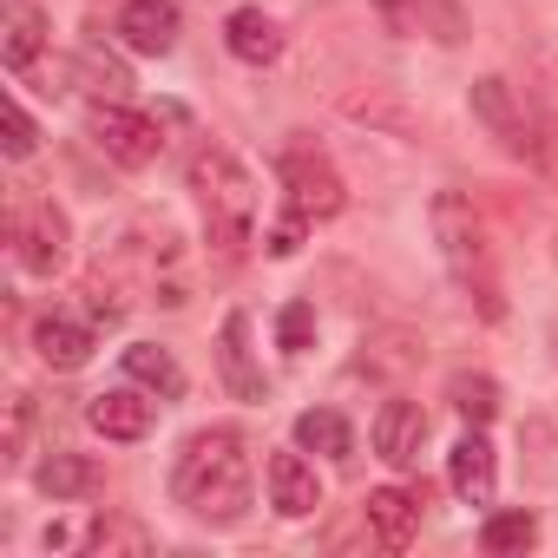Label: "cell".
Here are the masks:
<instances>
[{
  "instance_id": "obj_15",
  "label": "cell",
  "mask_w": 558,
  "mask_h": 558,
  "mask_svg": "<svg viewBox=\"0 0 558 558\" xmlns=\"http://www.w3.org/2000/svg\"><path fill=\"white\" fill-rule=\"evenodd\" d=\"M34 355H40L47 368L73 375V368L93 362V329L73 323V316H40V323H34Z\"/></svg>"
},
{
  "instance_id": "obj_9",
  "label": "cell",
  "mask_w": 558,
  "mask_h": 558,
  "mask_svg": "<svg viewBox=\"0 0 558 558\" xmlns=\"http://www.w3.org/2000/svg\"><path fill=\"white\" fill-rule=\"evenodd\" d=\"M119 40L145 60H165L178 47V8L171 0H125L119 8Z\"/></svg>"
},
{
  "instance_id": "obj_18",
  "label": "cell",
  "mask_w": 558,
  "mask_h": 558,
  "mask_svg": "<svg viewBox=\"0 0 558 558\" xmlns=\"http://www.w3.org/2000/svg\"><path fill=\"white\" fill-rule=\"evenodd\" d=\"M223 40H230V53H236L243 66H269L276 53H283V27H276L263 8H236V14L223 21Z\"/></svg>"
},
{
  "instance_id": "obj_26",
  "label": "cell",
  "mask_w": 558,
  "mask_h": 558,
  "mask_svg": "<svg viewBox=\"0 0 558 558\" xmlns=\"http://www.w3.org/2000/svg\"><path fill=\"white\" fill-rule=\"evenodd\" d=\"M310 336H316V310H310V303H290L283 316H276V342H283L290 355H303Z\"/></svg>"
},
{
  "instance_id": "obj_11",
  "label": "cell",
  "mask_w": 558,
  "mask_h": 558,
  "mask_svg": "<svg viewBox=\"0 0 558 558\" xmlns=\"http://www.w3.org/2000/svg\"><path fill=\"white\" fill-rule=\"evenodd\" d=\"M381 21L395 34H434L440 47H460L466 40V14L453 8V0H375Z\"/></svg>"
},
{
  "instance_id": "obj_8",
  "label": "cell",
  "mask_w": 558,
  "mask_h": 558,
  "mask_svg": "<svg viewBox=\"0 0 558 558\" xmlns=\"http://www.w3.org/2000/svg\"><path fill=\"white\" fill-rule=\"evenodd\" d=\"M421 447H427V408L421 401H381V414H375V453L388 466H421Z\"/></svg>"
},
{
  "instance_id": "obj_19",
  "label": "cell",
  "mask_w": 558,
  "mask_h": 558,
  "mask_svg": "<svg viewBox=\"0 0 558 558\" xmlns=\"http://www.w3.org/2000/svg\"><path fill=\"white\" fill-rule=\"evenodd\" d=\"M34 486L47 493V499H86V493H99V466L86 460V453H47L40 466H34Z\"/></svg>"
},
{
  "instance_id": "obj_7",
  "label": "cell",
  "mask_w": 558,
  "mask_h": 558,
  "mask_svg": "<svg viewBox=\"0 0 558 558\" xmlns=\"http://www.w3.org/2000/svg\"><path fill=\"white\" fill-rule=\"evenodd\" d=\"M14 256H21L27 276H53V269L66 263V217H60L53 204L21 210V217H14Z\"/></svg>"
},
{
  "instance_id": "obj_29",
  "label": "cell",
  "mask_w": 558,
  "mask_h": 558,
  "mask_svg": "<svg viewBox=\"0 0 558 558\" xmlns=\"http://www.w3.org/2000/svg\"><path fill=\"white\" fill-rule=\"evenodd\" d=\"M86 310H93V323H119V316H125V303H112V290H93Z\"/></svg>"
},
{
  "instance_id": "obj_25",
  "label": "cell",
  "mask_w": 558,
  "mask_h": 558,
  "mask_svg": "<svg viewBox=\"0 0 558 558\" xmlns=\"http://www.w3.org/2000/svg\"><path fill=\"white\" fill-rule=\"evenodd\" d=\"M34 145H40V125L27 119L21 99H8V112H0V151H8V158H34Z\"/></svg>"
},
{
  "instance_id": "obj_22",
  "label": "cell",
  "mask_w": 558,
  "mask_h": 558,
  "mask_svg": "<svg viewBox=\"0 0 558 558\" xmlns=\"http://www.w3.org/2000/svg\"><path fill=\"white\" fill-rule=\"evenodd\" d=\"M80 80H86L93 93H106V99H125V93H132V73H125V60H112L99 40H86V47H80Z\"/></svg>"
},
{
  "instance_id": "obj_27",
  "label": "cell",
  "mask_w": 558,
  "mask_h": 558,
  "mask_svg": "<svg viewBox=\"0 0 558 558\" xmlns=\"http://www.w3.org/2000/svg\"><path fill=\"white\" fill-rule=\"evenodd\" d=\"M151 538L138 532V525H99V538H93V551H145Z\"/></svg>"
},
{
  "instance_id": "obj_12",
  "label": "cell",
  "mask_w": 558,
  "mask_h": 558,
  "mask_svg": "<svg viewBox=\"0 0 558 558\" xmlns=\"http://www.w3.org/2000/svg\"><path fill=\"white\" fill-rule=\"evenodd\" d=\"M269 506L283 519H310L323 506V480L303 453H269Z\"/></svg>"
},
{
  "instance_id": "obj_20",
  "label": "cell",
  "mask_w": 558,
  "mask_h": 558,
  "mask_svg": "<svg viewBox=\"0 0 558 558\" xmlns=\"http://www.w3.org/2000/svg\"><path fill=\"white\" fill-rule=\"evenodd\" d=\"M125 375H132L138 388H151L158 401H178V395H184V368H178L171 349H158V342H132V349H125Z\"/></svg>"
},
{
  "instance_id": "obj_23",
  "label": "cell",
  "mask_w": 558,
  "mask_h": 558,
  "mask_svg": "<svg viewBox=\"0 0 558 558\" xmlns=\"http://www.w3.org/2000/svg\"><path fill=\"white\" fill-rule=\"evenodd\" d=\"M447 401L460 408L466 427H486V421L499 414V388H493L486 375H453V381H447Z\"/></svg>"
},
{
  "instance_id": "obj_4",
  "label": "cell",
  "mask_w": 558,
  "mask_h": 558,
  "mask_svg": "<svg viewBox=\"0 0 558 558\" xmlns=\"http://www.w3.org/2000/svg\"><path fill=\"white\" fill-rule=\"evenodd\" d=\"M473 119L512 151V158H525V165H538V151H545V119L525 106V93L519 86H506V80H473Z\"/></svg>"
},
{
  "instance_id": "obj_28",
  "label": "cell",
  "mask_w": 558,
  "mask_h": 558,
  "mask_svg": "<svg viewBox=\"0 0 558 558\" xmlns=\"http://www.w3.org/2000/svg\"><path fill=\"white\" fill-rule=\"evenodd\" d=\"M303 230H310V217H296V210H290L283 223L269 230V256H296V250H303Z\"/></svg>"
},
{
  "instance_id": "obj_16",
  "label": "cell",
  "mask_w": 558,
  "mask_h": 558,
  "mask_svg": "<svg viewBox=\"0 0 558 558\" xmlns=\"http://www.w3.org/2000/svg\"><path fill=\"white\" fill-rule=\"evenodd\" d=\"M217 368H223V381H230V395H236V401H263V395H269L263 368H250V316H223Z\"/></svg>"
},
{
  "instance_id": "obj_5",
  "label": "cell",
  "mask_w": 558,
  "mask_h": 558,
  "mask_svg": "<svg viewBox=\"0 0 558 558\" xmlns=\"http://www.w3.org/2000/svg\"><path fill=\"white\" fill-rule=\"evenodd\" d=\"M283 184H290V210L310 217V223H329V217L349 204L336 165H329L316 145H290V151H283Z\"/></svg>"
},
{
  "instance_id": "obj_24",
  "label": "cell",
  "mask_w": 558,
  "mask_h": 558,
  "mask_svg": "<svg viewBox=\"0 0 558 558\" xmlns=\"http://www.w3.org/2000/svg\"><path fill=\"white\" fill-rule=\"evenodd\" d=\"M480 545H486V551H532V545H538V519H532V512H493V519L480 525Z\"/></svg>"
},
{
  "instance_id": "obj_1",
  "label": "cell",
  "mask_w": 558,
  "mask_h": 558,
  "mask_svg": "<svg viewBox=\"0 0 558 558\" xmlns=\"http://www.w3.org/2000/svg\"><path fill=\"white\" fill-rule=\"evenodd\" d=\"M171 499L204 525H236L250 512V447L236 427H204L171 466Z\"/></svg>"
},
{
  "instance_id": "obj_2",
  "label": "cell",
  "mask_w": 558,
  "mask_h": 558,
  "mask_svg": "<svg viewBox=\"0 0 558 558\" xmlns=\"http://www.w3.org/2000/svg\"><path fill=\"white\" fill-rule=\"evenodd\" d=\"M434 243H440V256L453 269V283L466 290V303H480V316L499 323L506 303H499V276H493V236H486L480 210L460 191H440L434 197Z\"/></svg>"
},
{
  "instance_id": "obj_21",
  "label": "cell",
  "mask_w": 558,
  "mask_h": 558,
  "mask_svg": "<svg viewBox=\"0 0 558 558\" xmlns=\"http://www.w3.org/2000/svg\"><path fill=\"white\" fill-rule=\"evenodd\" d=\"M296 447H303V453L349 460V453H355V434H349V421H342L336 408H310V414H296Z\"/></svg>"
},
{
  "instance_id": "obj_6",
  "label": "cell",
  "mask_w": 558,
  "mask_h": 558,
  "mask_svg": "<svg viewBox=\"0 0 558 558\" xmlns=\"http://www.w3.org/2000/svg\"><path fill=\"white\" fill-rule=\"evenodd\" d=\"M93 138H99V151L112 158V165H125V171H138V165H151L158 151H165V132H158V119H145V112H132V106H93Z\"/></svg>"
},
{
  "instance_id": "obj_10",
  "label": "cell",
  "mask_w": 558,
  "mask_h": 558,
  "mask_svg": "<svg viewBox=\"0 0 558 558\" xmlns=\"http://www.w3.org/2000/svg\"><path fill=\"white\" fill-rule=\"evenodd\" d=\"M493 480H499V460H493V440L480 427L460 434V447L447 453V486L466 499V506H493Z\"/></svg>"
},
{
  "instance_id": "obj_31",
  "label": "cell",
  "mask_w": 558,
  "mask_h": 558,
  "mask_svg": "<svg viewBox=\"0 0 558 558\" xmlns=\"http://www.w3.org/2000/svg\"><path fill=\"white\" fill-rule=\"evenodd\" d=\"M551 256H558V236H551Z\"/></svg>"
},
{
  "instance_id": "obj_14",
  "label": "cell",
  "mask_w": 558,
  "mask_h": 558,
  "mask_svg": "<svg viewBox=\"0 0 558 558\" xmlns=\"http://www.w3.org/2000/svg\"><path fill=\"white\" fill-rule=\"evenodd\" d=\"M86 421L106 434V440H145L151 434V401L145 395H132V388H106V395H93L86 401Z\"/></svg>"
},
{
  "instance_id": "obj_13",
  "label": "cell",
  "mask_w": 558,
  "mask_h": 558,
  "mask_svg": "<svg viewBox=\"0 0 558 558\" xmlns=\"http://www.w3.org/2000/svg\"><path fill=\"white\" fill-rule=\"evenodd\" d=\"M47 47V14L34 8V0H8L0 8V60H8V73H27Z\"/></svg>"
},
{
  "instance_id": "obj_30",
  "label": "cell",
  "mask_w": 558,
  "mask_h": 558,
  "mask_svg": "<svg viewBox=\"0 0 558 558\" xmlns=\"http://www.w3.org/2000/svg\"><path fill=\"white\" fill-rule=\"evenodd\" d=\"M532 171H545V178L558 184V125L545 132V151H538V165H532Z\"/></svg>"
},
{
  "instance_id": "obj_17",
  "label": "cell",
  "mask_w": 558,
  "mask_h": 558,
  "mask_svg": "<svg viewBox=\"0 0 558 558\" xmlns=\"http://www.w3.org/2000/svg\"><path fill=\"white\" fill-rule=\"evenodd\" d=\"M368 532H375L388 551H408L414 532H421V493H401V486L368 493Z\"/></svg>"
},
{
  "instance_id": "obj_3",
  "label": "cell",
  "mask_w": 558,
  "mask_h": 558,
  "mask_svg": "<svg viewBox=\"0 0 558 558\" xmlns=\"http://www.w3.org/2000/svg\"><path fill=\"white\" fill-rule=\"evenodd\" d=\"M191 191L204 204V230L223 256H243L250 243V223H256V178L223 151V145H204L191 158Z\"/></svg>"
}]
</instances>
